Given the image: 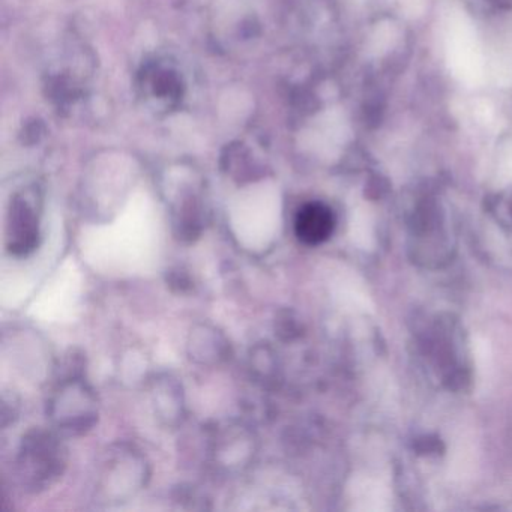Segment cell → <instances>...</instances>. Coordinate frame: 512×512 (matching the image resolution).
<instances>
[{
	"instance_id": "6da1fadb",
	"label": "cell",
	"mask_w": 512,
	"mask_h": 512,
	"mask_svg": "<svg viewBox=\"0 0 512 512\" xmlns=\"http://www.w3.org/2000/svg\"><path fill=\"white\" fill-rule=\"evenodd\" d=\"M64 466V449L52 434L34 431L23 440L19 472L26 487H47L61 475Z\"/></svg>"
},
{
	"instance_id": "277c9868",
	"label": "cell",
	"mask_w": 512,
	"mask_h": 512,
	"mask_svg": "<svg viewBox=\"0 0 512 512\" xmlns=\"http://www.w3.org/2000/svg\"><path fill=\"white\" fill-rule=\"evenodd\" d=\"M148 83L151 94L158 98V100L166 101V103H173L181 95V82L170 71H154L149 76Z\"/></svg>"
},
{
	"instance_id": "3957f363",
	"label": "cell",
	"mask_w": 512,
	"mask_h": 512,
	"mask_svg": "<svg viewBox=\"0 0 512 512\" xmlns=\"http://www.w3.org/2000/svg\"><path fill=\"white\" fill-rule=\"evenodd\" d=\"M335 215L325 203L311 202L299 209L295 218V235L308 247H317L331 238Z\"/></svg>"
},
{
	"instance_id": "7a4b0ae2",
	"label": "cell",
	"mask_w": 512,
	"mask_h": 512,
	"mask_svg": "<svg viewBox=\"0 0 512 512\" xmlns=\"http://www.w3.org/2000/svg\"><path fill=\"white\" fill-rule=\"evenodd\" d=\"M40 242V221L34 206L23 199L16 197L11 202L7 220V248L17 257H26L31 254Z\"/></svg>"
}]
</instances>
